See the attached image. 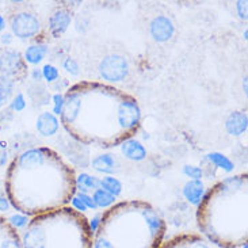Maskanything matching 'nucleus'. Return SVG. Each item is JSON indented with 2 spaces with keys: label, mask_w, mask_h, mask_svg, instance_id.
I'll return each mask as SVG.
<instances>
[{
  "label": "nucleus",
  "mask_w": 248,
  "mask_h": 248,
  "mask_svg": "<svg viewBox=\"0 0 248 248\" xmlns=\"http://www.w3.org/2000/svg\"><path fill=\"white\" fill-rule=\"evenodd\" d=\"M166 231L164 218L151 203L122 201L101 216L93 233V248H159Z\"/></svg>",
  "instance_id": "20e7f679"
},
{
  "label": "nucleus",
  "mask_w": 248,
  "mask_h": 248,
  "mask_svg": "<svg viewBox=\"0 0 248 248\" xmlns=\"http://www.w3.org/2000/svg\"><path fill=\"white\" fill-rule=\"evenodd\" d=\"M0 72L8 79H23L27 74L25 60L18 52L13 49H4L0 52Z\"/></svg>",
  "instance_id": "423d86ee"
},
{
  "label": "nucleus",
  "mask_w": 248,
  "mask_h": 248,
  "mask_svg": "<svg viewBox=\"0 0 248 248\" xmlns=\"http://www.w3.org/2000/svg\"><path fill=\"white\" fill-rule=\"evenodd\" d=\"M4 27H6V20L3 18V15L0 14V31L1 30H4Z\"/></svg>",
  "instance_id": "f704fd0d"
},
{
  "label": "nucleus",
  "mask_w": 248,
  "mask_h": 248,
  "mask_svg": "<svg viewBox=\"0 0 248 248\" xmlns=\"http://www.w3.org/2000/svg\"><path fill=\"white\" fill-rule=\"evenodd\" d=\"M14 81L6 76H0V106L4 105L13 94Z\"/></svg>",
  "instance_id": "4be33fe9"
},
{
  "label": "nucleus",
  "mask_w": 248,
  "mask_h": 248,
  "mask_svg": "<svg viewBox=\"0 0 248 248\" xmlns=\"http://www.w3.org/2000/svg\"><path fill=\"white\" fill-rule=\"evenodd\" d=\"M47 53V47L46 45H31L26 49L25 52V60L29 62V64H40L41 61L45 59V56Z\"/></svg>",
  "instance_id": "a211bd4d"
},
{
  "label": "nucleus",
  "mask_w": 248,
  "mask_h": 248,
  "mask_svg": "<svg viewBox=\"0 0 248 248\" xmlns=\"http://www.w3.org/2000/svg\"><path fill=\"white\" fill-rule=\"evenodd\" d=\"M99 187L106 190L108 193L114 195V197L122 193V183L117 178H114V176H105V178H102Z\"/></svg>",
  "instance_id": "412c9836"
},
{
  "label": "nucleus",
  "mask_w": 248,
  "mask_h": 248,
  "mask_svg": "<svg viewBox=\"0 0 248 248\" xmlns=\"http://www.w3.org/2000/svg\"><path fill=\"white\" fill-rule=\"evenodd\" d=\"M60 117L72 139L99 148L121 145L133 139L141 125L137 99L99 81H80L68 88Z\"/></svg>",
  "instance_id": "f257e3e1"
},
{
  "label": "nucleus",
  "mask_w": 248,
  "mask_h": 248,
  "mask_svg": "<svg viewBox=\"0 0 248 248\" xmlns=\"http://www.w3.org/2000/svg\"><path fill=\"white\" fill-rule=\"evenodd\" d=\"M237 11L243 19H247V1H237Z\"/></svg>",
  "instance_id": "2f4dec72"
},
{
  "label": "nucleus",
  "mask_w": 248,
  "mask_h": 248,
  "mask_svg": "<svg viewBox=\"0 0 248 248\" xmlns=\"http://www.w3.org/2000/svg\"><path fill=\"white\" fill-rule=\"evenodd\" d=\"M10 224L13 225L14 228L15 229H19V228H26L27 222H29V220H27V216L25 215H15L13 216L11 218H10Z\"/></svg>",
  "instance_id": "393cba45"
},
{
  "label": "nucleus",
  "mask_w": 248,
  "mask_h": 248,
  "mask_svg": "<svg viewBox=\"0 0 248 248\" xmlns=\"http://www.w3.org/2000/svg\"><path fill=\"white\" fill-rule=\"evenodd\" d=\"M11 29L13 33L18 38H31L34 35H37L41 29V23L38 18L29 13H20L14 15L11 19Z\"/></svg>",
  "instance_id": "0eeeda50"
},
{
  "label": "nucleus",
  "mask_w": 248,
  "mask_h": 248,
  "mask_svg": "<svg viewBox=\"0 0 248 248\" xmlns=\"http://www.w3.org/2000/svg\"><path fill=\"white\" fill-rule=\"evenodd\" d=\"M72 20L71 13L68 11L67 8H59L56 10L50 18H49V30L50 34L53 35L54 38H59L62 34L67 31L68 26Z\"/></svg>",
  "instance_id": "9d476101"
},
{
  "label": "nucleus",
  "mask_w": 248,
  "mask_h": 248,
  "mask_svg": "<svg viewBox=\"0 0 248 248\" xmlns=\"http://www.w3.org/2000/svg\"><path fill=\"white\" fill-rule=\"evenodd\" d=\"M159 248H210V246L201 236L185 233L175 236L166 243H161Z\"/></svg>",
  "instance_id": "1a4fd4ad"
},
{
  "label": "nucleus",
  "mask_w": 248,
  "mask_h": 248,
  "mask_svg": "<svg viewBox=\"0 0 248 248\" xmlns=\"http://www.w3.org/2000/svg\"><path fill=\"white\" fill-rule=\"evenodd\" d=\"M93 168L99 171V172L110 174L114 171L115 159L111 155H101L93 160Z\"/></svg>",
  "instance_id": "6ab92c4d"
},
{
  "label": "nucleus",
  "mask_w": 248,
  "mask_h": 248,
  "mask_svg": "<svg viewBox=\"0 0 248 248\" xmlns=\"http://www.w3.org/2000/svg\"><path fill=\"white\" fill-rule=\"evenodd\" d=\"M121 151L125 157L133 161H140L145 159V156H147L145 147L141 144L140 141L134 140V139H129L125 142H122Z\"/></svg>",
  "instance_id": "4468645a"
},
{
  "label": "nucleus",
  "mask_w": 248,
  "mask_h": 248,
  "mask_svg": "<svg viewBox=\"0 0 248 248\" xmlns=\"http://www.w3.org/2000/svg\"><path fill=\"white\" fill-rule=\"evenodd\" d=\"M71 203H72V206H74L75 210H78V212H80V213H83V212H86L87 210V208H86V205L81 202V200H79L76 195H74V198L71 200Z\"/></svg>",
  "instance_id": "7c9ffc66"
},
{
  "label": "nucleus",
  "mask_w": 248,
  "mask_h": 248,
  "mask_svg": "<svg viewBox=\"0 0 248 248\" xmlns=\"http://www.w3.org/2000/svg\"><path fill=\"white\" fill-rule=\"evenodd\" d=\"M93 201H94L95 206L96 208H111L114 205L115 197L108 193L106 190L103 188H96L94 193H93Z\"/></svg>",
  "instance_id": "aec40b11"
},
{
  "label": "nucleus",
  "mask_w": 248,
  "mask_h": 248,
  "mask_svg": "<svg viewBox=\"0 0 248 248\" xmlns=\"http://www.w3.org/2000/svg\"><path fill=\"white\" fill-rule=\"evenodd\" d=\"M22 248H93L87 217L71 206L34 216L20 236Z\"/></svg>",
  "instance_id": "39448f33"
},
{
  "label": "nucleus",
  "mask_w": 248,
  "mask_h": 248,
  "mask_svg": "<svg viewBox=\"0 0 248 248\" xmlns=\"http://www.w3.org/2000/svg\"><path fill=\"white\" fill-rule=\"evenodd\" d=\"M41 72H42V78L46 81H49V83L56 81L59 79V76H60L59 69L56 67H53V65H50V64H46L45 67L41 69Z\"/></svg>",
  "instance_id": "b1692460"
},
{
  "label": "nucleus",
  "mask_w": 248,
  "mask_h": 248,
  "mask_svg": "<svg viewBox=\"0 0 248 248\" xmlns=\"http://www.w3.org/2000/svg\"><path fill=\"white\" fill-rule=\"evenodd\" d=\"M10 37H11V35H10V34H6V35H3V38H1V41H3V42H8V41H10Z\"/></svg>",
  "instance_id": "c9c22d12"
},
{
  "label": "nucleus",
  "mask_w": 248,
  "mask_h": 248,
  "mask_svg": "<svg viewBox=\"0 0 248 248\" xmlns=\"http://www.w3.org/2000/svg\"><path fill=\"white\" fill-rule=\"evenodd\" d=\"M127 65L126 60L122 56H108L102 60L99 65V72L103 79L110 81H121L127 75Z\"/></svg>",
  "instance_id": "6e6552de"
},
{
  "label": "nucleus",
  "mask_w": 248,
  "mask_h": 248,
  "mask_svg": "<svg viewBox=\"0 0 248 248\" xmlns=\"http://www.w3.org/2000/svg\"><path fill=\"white\" fill-rule=\"evenodd\" d=\"M10 205H11V203L8 201V198L0 195V210H1V212H6L7 209L10 208Z\"/></svg>",
  "instance_id": "473e14b6"
},
{
  "label": "nucleus",
  "mask_w": 248,
  "mask_h": 248,
  "mask_svg": "<svg viewBox=\"0 0 248 248\" xmlns=\"http://www.w3.org/2000/svg\"><path fill=\"white\" fill-rule=\"evenodd\" d=\"M76 197L79 198V200H81V202L86 205V208L87 209H96V206H95L94 201H93V197L91 195L86 194V193H80V191H76Z\"/></svg>",
  "instance_id": "c85d7f7f"
},
{
  "label": "nucleus",
  "mask_w": 248,
  "mask_h": 248,
  "mask_svg": "<svg viewBox=\"0 0 248 248\" xmlns=\"http://www.w3.org/2000/svg\"><path fill=\"white\" fill-rule=\"evenodd\" d=\"M225 127H227L229 134L240 136L247 130V114L244 111L232 113L225 122Z\"/></svg>",
  "instance_id": "2eb2a0df"
},
{
  "label": "nucleus",
  "mask_w": 248,
  "mask_h": 248,
  "mask_svg": "<svg viewBox=\"0 0 248 248\" xmlns=\"http://www.w3.org/2000/svg\"><path fill=\"white\" fill-rule=\"evenodd\" d=\"M4 185L14 208L34 217L71 203L76 194V174L53 149L30 148L10 163Z\"/></svg>",
  "instance_id": "f03ea898"
},
{
  "label": "nucleus",
  "mask_w": 248,
  "mask_h": 248,
  "mask_svg": "<svg viewBox=\"0 0 248 248\" xmlns=\"http://www.w3.org/2000/svg\"><path fill=\"white\" fill-rule=\"evenodd\" d=\"M0 248H22L19 233L4 217H0Z\"/></svg>",
  "instance_id": "9b49d317"
},
{
  "label": "nucleus",
  "mask_w": 248,
  "mask_h": 248,
  "mask_svg": "<svg viewBox=\"0 0 248 248\" xmlns=\"http://www.w3.org/2000/svg\"><path fill=\"white\" fill-rule=\"evenodd\" d=\"M151 34L159 42L170 40L174 34V25L167 16H157L151 23Z\"/></svg>",
  "instance_id": "f8f14e48"
},
{
  "label": "nucleus",
  "mask_w": 248,
  "mask_h": 248,
  "mask_svg": "<svg viewBox=\"0 0 248 248\" xmlns=\"http://www.w3.org/2000/svg\"><path fill=\"white\" fill-rule=\"evenodd\" d=\"M64 68L67 69V72L72 75H78L79 72V65H78V62L74 60V59H71V57H68L67 60L64 61Z\"/></svg>",
  "instance_id": "c756f323"
},
{
  "label": "nucleus",
  "mask_w": 248,
  "mask_h": 248,
  "mask_svg": "<svg viewBox=\"0 0 248 248\" xmlns=\"http://www.w3.org/2000/svg\"><path fill=\"white\" fill-rule=\"evenodd\" d=\"M62 105H64V95L56 94L53 96V114L60 115L61 110H62Z\"/></svg>",
  "instance_id": "cd10ccee"
},
{
  "label": "nucleus",
  "mask_w": 248,
  "mask_h": 248,
  "mask_svg": "<svg viewBox=\"0 0 248 248\" xmlns=\"http://www.w3.org/2000/svg\"><path fill=\"white\" fill-rule=\"evenodd\" d=\"M208 159L212 161L215 166L222 168V170H225V171H232V170H233V164H232V161L229 160L227 156H224V155L210 154L208 155Z\"/></svg>",
  "instance_id": "5701e85b"
},
{
  "label": "nucleus",
  "mask_w": 248,
  "mask_h": 248,
  "mask_svg": "<svg viewBox=\"0 0 248 248\" xmlns=\"http://www.w3.org/2000/svg\"><path fill=\"white\" fill-rule=\"evenodd\" d=\"M33 76H34V80H40V78L42 76V72L38 71V69H35L33 72Z\"/></svg>",
  "instance_id": "72a5a7b5"
},
{
  "label": "nucleus",
  "mask_w": 248,
  "mask_h": 248,
  "mask_svg": "<svg viewBox=\"0 0 248 248\" xmlns=\"http://www.w3.org/2000/svg\"><path fill=\"white\" fill-rule=\"evenodd\" d=\"M99 183L101 179H98L96 176L88 174H81L79 176H76V191L80 193H94L96 188H99Z\"/></svg>",
  "instance_id": "f3484780"
},
{
  "label": "nucleus",
  "mask_w": 248,
  "mask_h": 248,
  "mask_svg": "<svg viewBox=\"0 0 248 248\" xmlns=\"http://www.w3.org/2000/svg\"><path fill=\"white\" fill-rule=\"evenodd\" d=\"M183 172H185V175H187L190 178L195 179V181H201L202 170L200 167H195V166H186V167L183 168Z\"/></svg>",
  "instance_id": "a878e982"
},
{
  "label": "nucleus",
  "mask_w": 248,
  "mask_h": 248,
  "mask_svg": "<svg viewBox=\"0 0 248 248\" xmlns=\"http://www.w3.org/2000/svg\"><path fill=\"white\" fill-rule=\"evenodd\" d=\"M37 130L40 132L42 136H53L57 133L59 130V120L53 113L45 111L42 114L38 115L37 118Z\"/></svg>",
  "instance_id": "ddd939ff"
},
{
  "label": "nucleus",
  "mask_w": 248,
  "mask_h": 248,
  "mask_svg": "<svg viewBox=\"0 0 248 248\" xmlns=\"http://www.w3.org/2000/svg\"><path fill=\"white\" fill-rule=\"evenodd\" d=\"M25 108H26V101H25L23 94H16V96L11 102V108L15 111H22L25 110Z\"/></svg>",
  "instance_id": "bb28decb"
},
{
  "label": "nucleus",
  "mask_w": 248,
  "mask_h": 248,
  "mask_svg": "<svg viewBox=\"0 0 248 248\" xmlns=\"http://www.w3.org/2000/svg\"><path fill=\"white\" fill-rule=\"evenodd\" d=\"M197 225L209 242L239 248L248 240V174L233 175L205 193L197 209Z\"/></svg>",
  "instance_id": "7ed1b4c3"
},
{
  "label": "nucleus",
  "mask_w": 248,
  "mask_h": 248,
  "mask_svg": "<svg viewBox=\"0 0 248 248\" xmlns=\"http://www.w3.org/2000/svg\"><path fill=\"white\" fill-rule=\"evenodd\" d=\"M183 194H185V198L190 203L193 205H198L201 200L205 195V186L201 181H195V179H191L188 181L185 187H183Z\"/></svg>",
  "instance_id": "dca6fc26"
}]
</instances>
